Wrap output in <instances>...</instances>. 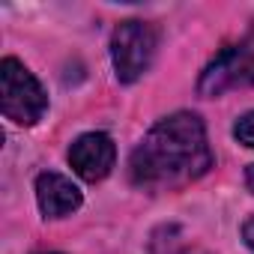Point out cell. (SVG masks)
<instances>
[{"label":"cell","mask_w":254,"mask_h":254,"mask_svg":"<svg viewBox=\"0 0 254 254\" xmlns=\"http://www.w3.org/2000/svg\"><path fill=\"white\" fill-rule=\"evenodd\" d=\"M156 51H159V30L138 18L117 24L114 36H111V60H114V72L123 84L144 78V72L156 60Z\"/></svg>","instance_id":"3957f363"},{"label":"cell","mask_w":254,"mask_h":254,"mask_svg":"<svg viewBox=\"0 0 254 254\" xmlns=\"http://www.w3.org/2000/svg\"><path fill=\"white\" fill-rule=\"evenodd\" d=\"M251 84H254V48L230 45L203 69V75L197 81V93L212 99L233 87H251Z\"/></svg>","instance_id":"277c9868"},{"label":"cell","mask_w":254,"mask_h":254,"mask_svg":"<svg viewBox=\"0 0 254 254\" xmlns=\"http://www.w3.org/2000/svg\"><path fill=\"white\" fill-rule=\"evenodd\" d=\"M36 200L45 218H63L81 206V191L69 177L48 171V174H39L36 180Z\"/></svg>","instance_id":"8992f818"},{"label":"cell","mask_w":254,"mask_h":254,"mask_svg":"<svg viewBox=\"0 0 254 254\" xmlns=\"http://www.w3.org/2000/svg\"><path fill=\"white\" fill-rule=\"evenodd\" d=\"M233 138H236L239 144H245V147L254 150V111L236 120V126H233Z\"/></svg>","instance_id":"52a82bcc"},{"label":"cell","mask_w":254,"mask_h":254,"mask_svg":"<svg viewBox=\"0 0 254 254\" xmlns=\"http://www.w3.org/2000/svg\"><path fill=\"white\" fill-rule=\"evenodd\" d=\"M245 183H248V189L254 191V165H251V168L245 171Z\"/></svg>","instance_id":"30bf717a"},{"label":"cell","mask_w":254,"mask_h":254,"mask_svg":"<svg viewBox=\"0 0 254 254\" xmlns=\"http://www.w3.org/2000/svg\"><path fill=\"white\" fill-rule=\"evenodd\" d=\"M0 108H3L6 120H12L18 126L39 123L48 108V96H45L42 84L15 57H6L0 63Z\"/></svg>","instance_id":"7a4b0ae2"},{"label":"cell","mask_w":254,"mask_h":254,"mask_svg":"<svg viewBox=\"0 0 254 254\" xmlns=\"http://www.w3.org/2000/svg\"><path fill=\"white\" fill-rule=\"evenodd\" d=\"M171 254H206V251H203V248H189V245H186V248H177V251H171Z\"/></svg>","instance_id":"9c48e42d"},{"label":"cell","mask_w":254,"mask_h":254,"mask_svg":"<svg viewBox=\"0 0 254 254\" xmlns=\"http://www.w3.org/2000/svg\"><path fill=\"white\" fill-rule=\"evenodd\" d=\"M242 239L248 242V248H254V215L242 224Z\"/></svg>","instance_id":"ba28073f"},{"label":"cell","mask_w":254,"mask_h":254,"mask_svg":"<svg viewBox=\"0 0 254 254\" xmlns=\"http://www.w3.org/2000/svg\"><path fill=\"white\" fill-rule=\"evenodd\" d=\"M114 162H117V147L105 132H87L69 147V165L87 183L105 180L111 174Z\"/></svg>","instance_id":"5b68a950"},{"label":"cell","mask_w":254,"mask_h":254,"mask_svg":"<svg viewBox=\"0 0 254 254\" xmlns=\"http://www.w3.org/2000/svg\"><path fill=\"white\" fill-rule=\"evenodd\" d=\"M212 168V153L206 144V129L194 114H174L144 135L135 147L129 171L132 183L141 189H177Z\"/></svg>","instance_id":"6da1fadb"}]
</instances>
